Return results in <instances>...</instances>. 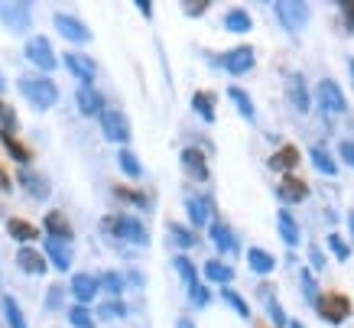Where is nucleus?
<instances>
[{
	"instance_id": "f03ea898",
	"label": "nucleus",
	"mask_w": 354,
	"mask_h": 328,
	"mask_svg": "<svg viewBox=\"0 0 354 328\" xmlns=\"http://www.w3.org/2000/svg\"><path fill=\"white\" fill-rule=\"evenodd\" d=\"M101 228H104V234H111V237H118V241L150 244V234H147L143 221H137V218H130V215H108V218H101Z\"/></svg>"
},
{
	"instance_id": "f8f14e48",
	"label": "nucleus",
	"mask_w": 354,
	"mask_h": 328,
	"mask_svg": "<svg viewBox=\"0 0 354 328\" xmlns=\"http://www.w3.org/2000/svg\"><path fill=\"white\" fill-rule=\"evenodd\" d=\"M62 62H65V69L75 75L82 85H91L95 82V75H97V65L88 59V55H82V53H65L62 55Z\"/></svg>"
},
{
	"instance_id": "5701e85b",
	"label": "nucleus",
	"mask_w": 354,
	"mask_h": 328,
	"mask_svg": "<svg viewBox=\"0 0 354 328\" xmlns=\"http://www.w3.org/2000/svg\"><path fill=\"white\" fill-rule=\"evenodd\" d=\"M208 234H212V244H215L221 254H234L237 250V237L231 234V228L221 221H212V228H208Z\"/></svg>"
},
{
	"instance_id": "39448f33",
	"label": "nucleus",
	"mask_w": 354,
	"mask_h": 328,
	"mask_svg": "<svg viewBox=\"0 0 354 328\" xmlns=\"http://www.w3.org/2000/svg\"><path fill=\"white\" fill-rule=\"evenodd\" d=\"M315 98H319L322 114H344V111H348V98H344L342 85H338L335 78H322L319 88H315Z\"/></svg>"
},
{
	"instance_id": "6ab92c4d",
	"label": "nucleus",
	"mask_w": 354,
	"mask_h": 328,
	"mask_svg": "<svg viewBox=\"0 0 354 328\" xmlns=\"http://www.w3.org/2000/svg\"><path fill=\"white\" fill-rule=\"evenodd\" d=\"M17 266H20L23 273H32V276H43L46 273V257L39 254V250H32L30 244H26V247H20V250H17Z\"/></svg>"
},
{
	"instance_id": "052dcab7",
	"label": "nucleus",
	"mask_w": 354,
	"mask_h": 328,
	"mask_svg": "<svg viewBox=\"0 0 354 328\" xmlns=\"http://www.w3.org/2000/svg\"><path fill=\"white\" fill-rule=\"evenodd\" d=\"M0 91H7V82H3V75H0Z\"/></svg>"
},
{
	"instance_id": "37998d69",
	"label": "nucleus",
	"mask_w": 354,
	"mask_h": 328,
	"mask_svg": "<svg viewBox=\"0 0 354 328\" xmlns=\"http://www.w3.org/2000/svg\"><path fill=\"white\" fill-rule=\"evenodd\" d=\"M267 316H270V322H273L277 328L290 325V318H286V312H283V306H279L277 299H270V302H267Z\"/></svg>"
},
{
	"instance_id": "bb28decb",
	"label": "nucleus",
	"mask_w": 354,
	"mask_h": 328,
	"mask_svg": "<svg viewBox=\"0 0 354 328\" xmlns=\"http://www.w3.org/2000/svg\"><path fill=\"white\" fill-rule=\"evenodd\" d=\"M7 234H10L13 241H20L23 247H26V244H32L36 237H39V228H32V224L23 221V218H10V221H7Z\"/></svg>"
},
{
	"instance_id": "aec40b11",
	"label": "nucleus",
	"mask_w": 354,
	"mask_h": 328,
	"mask_svg": "<svg viewBox=\"0 0 354 328\" xmlns=\"http://www.w3.org/2000/svg\"><path fill=\"white\" fill-rule=\"evenodd\" d=\"M43 228H46V237H55V241H68L72 244V224L65 218L62 212H49L43 218Z\"/></svg>"
},
{
	"instance_id": "4468645a",
	"label": "nucleus",
	"mask_w": 354,
	"mask_h": 328,
	"mask_svg": "<svg viewBox=\"0 0 354 328\" xmlns=\"http://www.w3.org/2000/svg\"><path fill=\"white\" fill-rule=\"evenodd\" d=\"M75 104H78V111L85 117H101L104 114V95L97 91V88H91V85H82L75 91Z\"/></svg>"
},
{
	"instance_id": "393cba45",
	"label": "nucleus",
	"mask_w": 354,
	"mask_h": 328,
	"mask_svg": "<svg viewBox=\"0 0 354 328\" xmlns=\"http://www.w3.org/2000/svg\"><path fill=\"white\" fill-rule=\"evenodd\" d=\"M296 163H299V149L283 147V149H277V153L270 156V170L273 172H292L296 170Z\"/></svg>"
},
{
	"instance_id": "13d9d810",
	"label": "nucleus",
	"mask_w": 354,
	"mask_h": 328,
	"mask_svg": "<svg viewBox=\"0 0 354 328\" xmlns=\"http://www.w3.org/2000/svg\"><path fill=\"white\" fill-rule=\"evenodd\" d=\"M348 72H351V82H354V59H348Z\"/></svg>"
},
{
	"instance_id": "2f4dec72",
	"label": "nucleus",
	"mask_w": 354,
	"mask_h": 328,
	"mask_svg": "<svg viewBox=\"0 0 354 328\" xmlns=\"http://www.w3.org/2000/svg\"><path fill=\"white\" fill-rule=\"evenodd\" d=\"M250 26H254V20H250L247 10H227V17H225L227 33H250Z\"/></svg>"
},
{
	"instance_id": "8fccbe9b",
	"label": "nucleus",
	"mask_w": 354,
	"mask_h": 328,
	"mask_svg": "<svg viewBox=\"0 0 354 328\" xmlns=\"http://www.w3.org/2000/svg\"><path fill=\"white\" fill-rule=\"evenodd\" d=\"M208 7H212L208 0H198V3H183V13H185V17H202Z\"/></svg>"
},
{
	"instance_id": "a211bd4d",
	"label": "nucleus",
	"mask_w": 354,
	"mask_h": 328,
	"mask_svg": "<svg viewBox=\"0 0 354 328\" xmlns=\"http://www.w3.org/2000/svg\"><path fill=\"white\" fill-rule=\"evenodd\" d=\"M17 182H20L23 189L30 192L36 201H46V199H49V192H53V189H49V179H46V176H36V172H30V170H20V172H17Z\"/></svg>"
},
{
	"instance_id": "cd10ccee",
	"label": "nucleus",
	"mask_w": 354,
	"mask_h": 328,
	"mask_svg": "<svg viewBox=\"0 0 354 328\" xmlns=\"http://www.w3.org/2000/svg\"><path fill=\"white\" fill-rule=\"evenodd\" d=\"M192 111L202 117L205 124H215V98L208 91H195L192 95Z\"/></svg>"
},
{
	"instance_id": "5fc2aeb1",
	"label": "nucleus",
	"mask_w": 354,
	"mask_h": 328,
	"mask_svg": "<svg viewBox=\"0 0 354 328\" xmlns=\"http://www.w3.org/2000/svg\"><path fill=\"white\" fill-rule=\"evenodd\" d=\"M0 192H10V179H7V172L0 170Z\"/></svg>"
},
{
	"instance_id": "4d7b16f0",
	"label": "nucleus",
	"mask_w": 354,
	"mask_h": 328,
	"mask_svg": "<svg viewBox=\"0 0 354 328\" xmlns=\"http://www.w3.org/2000/svg\"><path fill=\"white\" fill-rule=\"evenodd\" d=\"M348 228H351V234H354V212H348Z\"/></svg>"
},
{
	"instance_id": "f3484780",
	"label": "nucleus",
	"mask_w": 354,
	"mask_h": 328,
	"mask_svg": "<svg viewBox=\"0 0 354 328\" xmlns=\"http://www.w3.org/2000/svg\"><path fill=\"white\" fill-rule=\"evenodd\" d=\"M183 170L192 176V179L198 182H208V163H205V153L202 149H195V147H185L183 149Z\"/></svg>"
},
{
	"instance_id": "79ce46f5",
	"label": "nucleus",
	"mask_w": 354,
	"mask_h": 328,
	"mask_svg": "<svg viewBox=\"0 0 354 328\" xmlns=\"http://www.w3.org/2000/svg\"><path fill=\"white\" fill-rule=\"evenodd\" d=\"M114 195H118V199L133 201L137 208H150V201H147V195H143V192H133V189H124V185H118V189H114Z\"/></svg>"
},
{
	"instance_id": "f704fd0d",
	"label": "nucleus",
	"mask_w": 354,
	"mask_h": 328,
	"mask_svg": "<svg viewBox=\"0 0 354 328\" xmlns=\"http://www.w3.org/2000/svg\"><path fill=\"white\" fill-rule=\"evenodd\" d=\"M0 143L7 147V153H10L17 163H30V149L23 147L20 140H13V134H3V130H0Z\"/></svg>"
},
{
	"instance_id": "6e6552de",
	"label": "nucleus",
	"mask_w": 354,
	"mask_h": 328,
	"mask_svg": "<svg viewBox=\"0 0 354 328\" xmlns=\"http://www.w3.org/2000/svg\"><path fill=\"white\" fill-rule=\"evenodd\" d=\"M0 23L13 33H26L32 23V7L30 3H0Z\"/></svg>"
},
{
	"instance_id": "49530a36",
	"label": "nucleus",
	"mask_w": 354,
	"mask_h": 328,
	"mask_svg": "<svg viewBox=\"0 0 354 328\" xmlns=\"http://www.w3.org/2000/svg\"><path fill=\"white\" fill-rule=\"evenodd\" d=\"M328 247H332V254L338 257V260H348V257L354 254V250L342 241V237H338V234H328Z\"/></svg>"
},
{
	"instance_id": "ddd939ff",
	"label": "nucleus",
	"mask_w": 354,
	"mask_h": 328,
	"mask_svg": "<svg viewBox=\"0 0 354 328\" xmlns=\"http://www.w3.org/2000/svg\"><path fill=\"white\" fill-rule=\"evenodd\" d=\"M277 199L286 201V205H299V201L309 199V185H306L299 176H283L277 185Z\"/></svg>"
},
{
	"instance_id": "bf43d9fd",
	"label": "nucleus",
	"mask_w": 354,
	"mask_h": 328,
	"mask_svg": "<svg viewBox=\"0 0 354 328\" xmlns=\"http://www.w3.org/2000/svg\"><path fill=\"white\" fill-rule=\"evenodd\" d=\"M286 328H306V325H302L299 318H296V322H290V325H286Z\"/></svg>"
},
{
	"instance_id": "dca6fc26",
	"label": "nucleus",
	"mask_w": 354,
	"mask_h": 328,
	"mask_svg": "<svg viewBox=\"0 0 354 328\" xmlns=\"http://www.w3.org/2000/svg\"><path fill=\"white\" fill-rule=\"evenodd\" d=\"M68 289H72V296L82 302V306H88L91 299L97 296V276H91V273H75L72 276V283H68Z\"/></svg>"
},
{
	"instance_id": "c756f323",
	"label": "nucleus",
	"mask_w": 354,
	"mask_h": 328,
	"mask_svg": "<svg viewBox=\"0 0 354 328\" xmlns=\"http://www.w3.org/2000/svg\"><path fill=\"white\" fill-rule=\"evenodd\" d=\"M205 280H212V283H218V286H227L234 280V270L227 264H221V260H208V264H205Z\"/></svg>"
},
{
	"instance_id": "412c9836",
	"label": "nucleus",
	"mask_w": 354,
	"mask_h": 328,
	"mask_svg": "<svg viewBox=\"0 0 354 328\" xmlns=\"http://www.w3.org/2000/svg\"><path fill=\"white\" fill-rule=\"evenodd\" d=\"M227 98H231V104L237 107V114L244 117L247 124H254V120H257V107H254V101H250V95H247L244 88L231 85L227 88Z\"/></svg>"
},
{
	"instance_id": "9d476101",
	"label": "nucleus",
	"mask_w": 354,
	"mask_h": 328,
	"mask_svg": "<svg viewBox=\"0 0 354 328\" xmlns=\"http://www.w3.org/2000/svg\"><path fill=\"white\" fill-rule=\"evenodd\" d=\"M53 23H55V30L62 33L68 43H91V30H88L85 23L78 20V17H72V13H55L53 17Z\"/></svg>"
},
{
	"instance_id": "f257e3e1",
	"label": "nucleus",
	"mask_w": 354,
	"mask_h": 328,
	"mask_svg": "<svg viewBox=\"0 0 354 328\" xmlns=\"http://www.w3.org/2000/svg\"><path fill=\"white\" fill-rule=\"evenodd\" d=\"M17 88H20V95L26 98L32 107H39V111H49V107H55V101H59V85H55L53 78H46V75L20 78Z\"/></svg>"
},
{
	"instance_id": "a19ab883",
	"label": "nucleus",
	"mask_w": 354,
	"mask_h": 328,
	"mask_svg": "<svg viewBox=\"0 0 354 328\" xmlns=\"http://www.w3.org/2000/svg\"><path fill=\"white\" fill-rule=\"evenodd\" d=\"M17 127H20V120H17V111L0 101V130H3V134H13Z\"/></svg>"
},
{
	"instance_id": "a18cd8bd",
	"label": "nucleus",
	"mask_w": 354,
	"mask_h": 328,
	"mask_svg": "<svg viewBox=\"0 0 354 328\" xmlns=\"http://www.w3.org/2000/svg\"><path fill=\"white\" fill-rule=\"evenodd\" d=\"M189 299H192V306L205 309L208 302H212V293H208L202 283H195V286H189Z\"/></svg>"
},
{
	"instance_id": "603ef678",
	"label": "nucleus",
	"mask_w": 354,
	"mask_h": 328,
	"mask_svg": "<svg viewBox=\"0 0 354 328\" xmlns=\"http://www.w3.org/2000/svg\"><path fill=\"white\" fill-rule=\"evenodd\" d=\"M309 260H312V270H325V254L319 247H309Z\"/></svg>"
},
{
	"instance_id": "72a5a7b5",
	"label": "nucleus",
	"mask_w": 354,
	"mask_h": 328,
	"mask_svg": "<svg viewBox=\"0 0 354 328\" xmlns=\"http://www.w3.org/2000/svg\"><path fill=\"white\" fill-rule=\"evenodd\" d=\"M221 299H225L227 306L234 309V312H237L241 318H250V306H247V299L241 296V293H234L231 286H225V289H221Z\"/></svg>"
},
{
	"instance_id": "4be33fe9",
	"label": "nucleus",
	"mask_w": 354,
	"mask_h": 328,
	"mask_svg": "<svg viewBox=\"0 0 354 328\" xmlns=\"http://www.w3.org/2000/svg\"><path fill=\"white\" fill-rule=\"evenodd\" d=\"M247 266H250L257 276H267V273H273L277 257L270 254V250H263V247H250V250H247Z\"/></svg>"
},
{
	"instance_id": "4c0bfd02",
	"label": "nucleus",
	"mask_w": 354,
	"mask_h": 328,
	"mask_svg": "<svg viewBox=\"0 0 354 328\" xmlns=\"http://www.w3.org/2000/svg\"><path fill=\"white\" fill-rule=\"evenodd\" d=\"M169 241L176 244V247L189 250V247H195V234L189 231V228H183V224H169Z\"/></svg>"
},
{
	"instance_id": "3c124183",
	"label": "nucleus",
	"mask_w": 354,
	"mask_h": 328,
	"mask_svg": "<svg viewBox=\"0 0 354 328\" xmlns=\"http://www.w3.org/2000/svg\"><path fill=\"white\" fill-rule=\"evenodd\" d=\"M338 10L344 13V26H348V33H354V3L342 0V3H338Z\"/></svg>"
},
{
	"instance_id": "7c9ffc66",
	"label": "nucleus",
	"mask_w": 354,
	"mask_h": 328,
	"mask_svg": "<svg viewBox=\"0 0 354 328\" xmlns=\"http://www.w3.org/2000/svg\"><path fill=\"white\" fill-rule=\"evenodd\" d=\"M118 166H120V172L124 176H130V179H140L143 176V166H140V159L133 156V149H118Z\"/></svg>"
},
{
	"instance_id": "09e8293b",
	"label": "nucleus",
	"mask_w": 354,
	"mask_h": 328,
	"mask_svg": "<svg viewBox=\"0 0 354 328\" xmlns=\"http://www.w3.org/2000/svg\"><path fill=\"white\" fill-rule=\"evenodd\" d=\"M338 156L354 170V140H342V143H338Z\"/></svg>"
},
{
	"instance_id": "c85d7f7f",
	"label": "nucleus",
	"mask_w": 354,
	"mask_h": 328,
	"mask_svg": "<svg viewBox=\"0 0 354 328\" xmlns=\"http://www.w3.org/2000/svg\"><path fill=\"white\" fill-rule=\"evenodd\" d=\"M208 208H212V199H189L185 201V212H189L192 228H205V221H208Z\"/></svg>"
},
{
	"instance_id": "e433bc0d",
	"label": "nucleus",
	"mask_w": 354,
	"mask_h": 328,
	"mask_svg": "<svg viewBox=\"0 0 354 328\" xmlns=\"http://www.w3.org/2000/svg\"><path fill=\"white\" fill-rule=\"evenodd\" d=\"M299 283H302V296H306V302L315 306V302H319V283H315L312 270H299Z\"/></svg>"
},
{
	"instance_id": "ea45409f",
	"label": "nucleus",
	"mask_w": 354,
	"mask_h": 328,
	"mask_svg": "<svg viewBox=\"0 0 354 328\" xmlns=\"http://www.w3.org/2000/svg\"><path fill=\"white\" fill-rule=\"evenodd\" d=\"M68 322L75 328H95V316L88 312V306H72L68 309Z\"/></svg>"
},
{
	"instance_id": "6e6d98bb",
	"label": "nucleus",
	"mask_w": 354,
	"mask_h": 328,
	"mask_svg": "<svg viewBox=\"0 0 354 328\" xmlns=\"http://www.w3.org/2000/svg\"><path fill=\"white\" fill-rule=\"evenodd\" d=\"M176 328H195V325H192V318H179V322H176Z\"/></svg>"
},
{
	"instance_id": "1a4fd4ad",
	"label": "nucleus",
	"mask_w": 354,
	"mask_h": 328,
	"mask_svg": "<svg viewBox=\"0 0 354 328\" xmlns=\"http://www.w3.org/2000/svg\"><path fill=\"white\" fill-rule=\"evenodd\" d=\"M101 134H104V140H111V143L127 147V140H130L127 117L120 114V111H104V114H101Z\"/></svg>"
},
{
	"instance_id": "58836bf2",
	"label": "nucleus",
	"mask_w": 354,
	"mask_h": 328,
	"mask_svg": "<svg viewBox=\"0 0 354 328\" xmlns=\"http://www.w3.org/2000/svg\"><path fill=\"white\" fill-rule=\"evenodd\" d=\"M97 286H101V289H108L111 296L118 299L120 293H124V276H120L118 270H108V273H104L101 280H97Z\"/></svg>"
},
{
	"instance_id": "9b49d317",
	"label": "nucleus",
	"mask_w": 354,
	"mask_h": 328,
	"mask_svg": "<svg viewBox=\"0 0 354 328\" xmlns=\"http://www.w3.org/2000/svg\"><path fill=\"white\" fill-rule=\"evenodd\" d=\"M43 254H46V264H53L59 273H65V270L72 266V244H68V241H55V237H46Z\"/></svg>"
},
{
	"instance_id": "423d86ee",
	"label": "nucleus",
	"mask_w": 354,
	"mask_h": 328,
	"mask_svg": "<svg viewBox=\"0 0 354 328\" xmlns=\"http://www.w3.org/2000/svg\"><path fill=\"white\" fill-rule=\"evenodd\" d=\"M227 75H247L257 62V55H254V46H234V49H227L215 59Z\"/></svg>"
},
{
	"instance_id": "2eb2a0df",
	"label": "nucleus",
	"mask_w": 354,
	"mask_h": 328,
	"mask_svg": "<svg viewBox=\"0 0 354 328\" xmlns=\"http://www.w3.org/2000/svg\"><path fill=\"white\" fill-rule=\"evenodd\" d=\"M286 95H290V104L299 111V114H306L312 107V98H309V88H306V78H302L299 72L286 75Z\"/></svg>"
},
{
	"instance_id": "20e7f679",
	"label": "nucleus",
	"mask_w": 354,
	"mask_h": 328,
	"mask_svg": "<svg viewBox=\"0 0 354 328\" xmlns=\"http://www.w3.org/2000/svg\"><path fill=\"white\" fill-rule=\"evenodd\" d=\"M273 13H277L279 26L290 33H299L309 23V3H299V0H279L273 3Z\"/></svg>"
},
{
	"instance_id": "473e14b6",
	"label": "nucleus",
	"mask_w": 354,
	"mask_h": 328,
	"mask_svg": "<svg viewBox=\"0 0 354 328\" xmlns=\"http://www.w3.org/2000/svg\"><path fill=\"white\" fill-rule=\"evenodd\" d=\"M0 306H3V318H7V325H10V328H30V325H26V318H23V309L17 306V299H13V296H3V302H0Z\"/></svg>"
},
{
	"instance_id": "c03bdc74",
	"label": "nucleus",
	"mask_w": 354,
	"mask_h": 328,
	"mask_svg": "<svg viewBox=\"0 0 354 328\" xmlns=\"http://www.w3.org/2000/svg\"><path fill=\"white\" fill-rule=\"evenodd\" d=\"M127 316V306L120 302V299H108L104 306H101V318H124Z\"/></svg>"
},
{
	"instance_id": "0eeeda50",
	"label": "nucleus",
	"mask_w": 354,
	"mask_h": 328,
	"mask_svg": "<svg viewBox=\"0 0 354 328\" xmlns=\"http://www.w3.org/2000/svg\"><path fill=\"white\" fill-rule=\"evenodd\" d=\"M23 53H26V59H30L39 72H55V65H59V59H55L53 46H49V39H46V36H32Z\"/></svg>"
},
{
	"instance_id": "de8ad7c7",
	"label": "nucleus",
	"mask_w": 354,
	"mask_h": 328,
	"mask_svg": "<svg viewBox=\"0 0 354 328\" xmlns=\"http://www.w3.org/2000/svg\"><path fill=\"white\" fill-rule=\"evenodd\" d=\"M62 286H53V289H49V293H46V309H49V312H55V309L62 306Z\"/></svg>"
},
{
	"instance_id": "864d4df0",
	"label": "nucleus",
	"mask_w": 354,
	"mask_h": 328,
	"mask_svg": "<svg viewBox=\"0 0 354 328\" xmlns=\"http://www.w3.org/2000/svg\"><path fill=\"white\" fill-rule=\"evenodd\" d=\"M137 10L143 13L147 20H150V17H153V3H150V0H137Z\"/></svg>"
},
{
	"instance_id": "c9c22d12",
	"label": "nucleus",
	"mask_w": 354,
	"mask_h": 328,
	"mask_svg": "<svg viewBox=\"0 0 354 328\" xmlns=\"http://www.w3.org/2000/svg\"><path fill=\"white\" fill-rule=\"evenodd\" d=\"M172 266H176V270H179V276H183L185 280V286H195V283H202V280H198V270H195V264L192 260H189V257H176V260H172Z\"/></svg>"
},
{
	"instance_id": "7ed1b4c3",
	"label": "nucleus",
	"mask_w": 354,
	"mask_h": 328,
	"mask_svg": "<svg viewBox=\"0 0 354 328\" xmlns=\"http://www.w3.org/2000/svg\"><path fill=\"white\" fill-rule=\"evenodd\" d=\"M315 312H319L328 325H342V322H348V316H351V299L344 296V293H325V296H319V302H315Z\"/></svg>"
},
{
	"instance_id": "a878e982",
	"label": "nucleus",
	"mask_w": 354,
	"mask_h": 328,
	"mask_svg": "<svg viewBox=\"0 0 354 328\" xmlns=\"http://www.w3.org/2000/svg\"><path fill=\"white\" fill-rule=\"evenodd\" d=\"M277 224H279V237H283V244L296 247V244H299V224H296V218H292L286 208H279V212H277Z\"/></svg>"
},
{
	"instance_id": "b1692460",
	"label": "nucleus",
	"mask_w": 354,
	"mask_h": 328,
	"mask_svg": "<svg viewBox=\"0 0 354 328\" xmlns=\"http://www.w3.org/2000/svg\"><path fill=\"white\" fill-rule=\"evenodd\" d=\"M309 159H312V166L322 172V176H328V179H335V176H338V163H335V156L325 147H312L309 149Z\"/></svg>"
}]
</instances>
